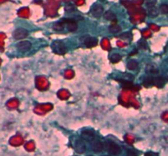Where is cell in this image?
Returning a JSON list of instances; mask_svg holds the SVG:
<instances>
[{
  "instance_id": "34",
  "label": "cell",
  "mask_w": 168,
  "mask_h": 156,
  "mask_svg": "<svg viewBox=\"0 0 168 156\" xmlns=\"http://www.w3.org/2000/svg\"><path fill=\"white\" fill-rule=\"evenodd\" d=\"M102 156H108V155H102Z\"/></svg>"
},
{
  "instance_id": "15",
  "label": "cell",
  "mask_w": 168,
  "mask_h": 156,
  "mask_svg": "<svg viewBox=\"0 0 168 156\" xmlns=\"http://www.w3.org/2000/svg\"><path fill=\"white\" fill-rule=\"evenodd\" d=\"M138 62L134 60H131L128 63H127V68L129 69L130 70H134L135 69H137L138 67Z\"/></svg>"
},
{
  "instance_id": "27",
  "label": "cell",
  "mask_w": 168,
  "mask_h": 156,
  "mask_svg": "<svg viewBox=\"0 0 168 156\" xmlns=\"http://www.w3.org/2000/svg\"><path fill=\"white\" fill-rule=\"evenodd\" d=\"M144 84H146V86H149V85H151V84H153V78H147L145 80V82H144Z\"/></svg>"
},
{
  "instance_id": "25",
  "label": "cell",
  "mask_w": 168,
  "mask_h": 156,
  "mask_svg": "<svg viewBox=\"0 0 168 156\" xmlns=\"http://www.w3.org/2000/svg\"><path fill=\"white\" fill-rule=\"evenodd\" d=\"M73 75H74V73H73L72 70H67V71L65 73V76L68 79H70L71 78H72Z\"/></svg>"
},
{
  "instance_id": "6",
  "label": "cell",
  "mask_w": 168,
  "mask_h": 156,
  "mask_svg": "<svg viewBox=\"0 0 168 156\" xmlns=\"http://www.w3.org/2000/svg\"><path fill=\"white\" fill-rule=\"evenodd\" d=\"M103 8L99 4H94L91 8V14L95 17H99L103 15Z\"/></svg>"
},
{
  "instance_id": "17",
  "label": "cell",
  "mask_w": 168,
  "mask_h": 156,
  "mask_svg": "<svg viewBox=\"0 0 168 156\" xmlns=\"http://www.w3.org/2000/svg\"><path fill=\"white\" fill-rule=\"evenodd\" d=\"M121 59H122V57L119 54L117 53L113 54L111 57V61L112 63H117V62L121 61Z\"/></svg>"
},
{
  "instance_id": "19",
  "label": "cell",
  "mask_w": 168,
  "mask_h": 156,
  "mask_svg": "<svg viewBox=\"0 0 168 156\" xmlns=\"http://www.w3.org/2000/svg\"><path fill=\"white\" fill-rule=\"evenodd\" d=\"M146 70L149 73H157V68L155 67V65H148Z\"/></svg>"
},
{
  "instance_id": "9",
  "label": "cell",
  "mask_w": 168,
  "mask_h": 156,
  "mask_svg": "<svg viewBox=\"0 0 168 156\" xmlns=\"http://www.w3.org/2000/svg\"><path fill=\"white\" fill-rule=\"evenodd\" d=\"M91 149L94 152L99 153L101 151H103V144L99 141H93L91 143Z\"/></svg>"
},
{
  "instance_id": "3",
  "label": "cell",
  "mask_w": 168,
  "mask_h": 156,
  "mask_svg": "<svg viewBox=\"0 0 168 156\" xmlns=\"http://www.w3.org/2000/svg\"><path fill=\"white\" fill-rule=\"evenodd\" d=\"M29 34V32L26 29L23 28H18L13 32V37L15 39H23V38H26Z\"/></svg>"
},
{
  "instance_id": "4",
  "label": "cell",
  "mask_w": 168,
  "mask_h": 156,
  "mask_svg": "<svg viewBox=\"0 0 168 156\" xmlns=\"http://www.w3.org/2000/svg\"><path fill=\"white\" fill-rule=\"evenodd\" d=\"M81 42L89 48H92V47H95L98 44V39L96 38L89 37V36H85L84 38H81Z\"/></svg>"
},
{
  "instance_id": "30",
  "label": "cell",
  "mask_w": 168,
  "mask_h": 156,
  "mask_svg": "<svg viewBox=\"0 0 168 156\" xmlns=\"http://www.w3.org/2000/svg\"><path fill=\"white\" fill-rule=\"evenodd\" d=\"M102 45H103V48H107L108 47V41L107 40V38H104L102 43Z\"/></svg>"
},
{
  "instance_id": "2",
  "label": "cell",
  "mask_w": 168,
  "mask_h": 156,
  "mask_svg": "<svg viewBox=\"0 0 168 156\" xmlns=\"http://www.w3.org/2000/svg\"><path fill=\"white\" fill-rule=\"evenodd\" d=\"M52 48L55 53L57 54H65L66 52V45L61 41H55L52 45Z\"/></svg>"
},
{
  "instance_id": "10",
  "label": "cell",
  "mask_w": 168,
  "mask_h": 156,
  "mask_svg": "<svg viewBox=\"0 0 168 156\" xmlns=\"http://www.w3.org/2000/svg\"><path fill=\"white\" fill-rule=\"evenodd\" d=\"M166 84V79L163 77H157L153 79V84L157 88H162Z\"/></svg>"
},
{
  "instance_id": "21",
  "label": "cell",
  "mask_w": 168,
  "mask_h": 156,
  "mask_svg": "<svg viewBox=\"0 0 168 156\" xmlns=\"http://www.w3.org/2000/svg\"><path fill=\"white\" fill-rule=\"evenodd\" d=\"M138 46H139V49L142 50L147 49V43H146L144 40L139 41V43H138Z\"/></svg>"
},
{
  "instance_id": "13",
  "label": "cell",
  "mask_w": 168,
  "mask_h": 156,
  "mask_svg": "<svg viewBox=\"0 0 168 156\" xmlns=\"http://www.w3.org/2000/svg\"><path fill=\"white\" fill-rule=\"evenodd\" d=\"M108 30H109V31H110L111 33H112V34H117V33L121 32L122 28H121V26H118V25H112V26H109Z\"/></svg>"
},
{
  "instance_id": "18",
  "label": "cell",
  "mask_w": 168,
  "mask_h": 156,
  "mask_svg": "<svg viewBox=\"0 0 168 156\" xmlns=\"http://www.w3.org/2000/svg\"><path fill=\"white\" fill-rule=\"evenodd\" d=\"M160 11L162 14H168V4H162L160 6Z\"/></svg>"
},
{
  "instance_id": "22",
  "label": "cell",
  "mask_w": 168,
  "mask_h": 156,
  "mask_svg": "<svg viewBox=\"0 0 168 156\" xmlns=\"http://www.w3.org/2000/svg\"><path fill=\"white\" fill-rule=\"evenodd\" d=\"M59 96H60L61 99H67L66 97L68 96L69 94L66 90H62V91H60V92H59Z\"/></svg>"
},
{
  "instance_id": "35",
  "label": "cell",
  "mask_w": 168,
  "mask_h": 156,
  "mask_svg": "<svg viewBox=\"0 0 168 156\" xmlns=\"http://www.w3.org/2000/svg\"><path fill=\"white\" fill-rule=\"evenodd\" d=\"M88 156H93V155H88Z\"/></svg>"
},
{
  "instance_id": "12",
  "label": "cell",
  "mask_w": 168,
  "mask_h": 156,
  "mask_svg": "<svg viewBox=\"0 0 168 156\" xmlns=\"http://www.w3.org/2000/svg\"><path fill=\"white\" fill-rule=\"evenodd\" d=\"M104 18L107 21H114L116 20V15L113 11H107L104 13Z\"/></svg>"
},
{
  "instance_id": "5",
  "label": "cell",
  "mask_w": 168,
  "mask_h": 156,
  "mask_svg": "<svg viewBox=\"0 0 168 156\" xmlns=\"http://www.w3.org/2000/svg\"><path fill=\"white\" fill-rule=\"evenodd\" d=\"M16 48H17V49L19 50L20 52H26L31 49V43L27 41V40H26V41H21V42H19L16 44Z\"/></svg>"
},
{
  "instance_id": "26",
  "label": "cell",
  "mask_w": 168,
  "mask_h": 156,
  "mask_svg": "<svg viewBox=\"0 0 168 156\" xmlns=\"http://www.w3.org/2000/svg\"><path fill=\"white\" fill-rule=\"evenodd\" d=\"M74 9H75V8H74V6L71 5V4L66 5V6L65 7V10L66 11H68V12H71V11H74Z\"/></svg>"
},
{
  "instance_id": "7",
  "label": "cell",
  "mask_w": 168,
  "mask_h": 156,
  "mask_svg": "<svg viewBox=\"0 0 168 156\" xmlns=\"http://www.w3.org/2000/svg\"><path fill=\"white\" fill-rule=\"evenodd\" d=\"M75 150L78 154H83L86 150V146L82 140H76L75 142Z\"/></svg>"
},
{
  "instance_id": "20",
  "label": "cell",
  "mask_w": 168,
  "mask_h": 156,
  "mask_svg": "<svg viewBox=\"0 0 168 156\" xmlns=\"http://www.w3.org/2000/svg\"><path fill=\"white\" fill-rule=\"evenodd\" d=\"M26 148L28 151H33L35 148V146H34V144L33 141H30L29 143H27V145H26Z\"/></svg>"
},
{
  "instance_id": "1",
  "label": "cell",
  "mask_w": 168,
  "mask_h": 156,
  "mask_svg": "<svg viewBox=\"0 0 168 156\" xmlns=\"http://www.w3.org/2000/svg\"><path fill=\"white\" fill-rule=\"evenodd\" d=\"M106 147H107V152L112 155H119L122 152V149L118 145H117L113 141H107L106 142Z\"/></svg>"
},
{
  "instance_id": "33",
  "label": "cell",
  "mask_w": 168,
  "mask_h": 156,
  "mask_svg": "<svg viewBox=\"0 0 168 156\" xmlns=\"http://www.w3.org/2000/svg\"><path fill=\"white\" fill-rule=\"evenodd\" d=\"M144 156H158L157 154H155V153H153V152H148L146 153L145 155Z\"/></svg>"
},
{
  "instance_id": "14",
  "label": "cell",
  "mask_w": 168,
  "mask_h": 156,
  "mask_svg": "<svg viewBox=\"0 0 168 156\" xmlns=\"http://www.w3.org/2000/svg\"><path fill=\"white\" fill-rule=\"evenodd\" d=\"M159 13V10L157 7L155 6H153V7H150L149 8V14L151 16H157Z\"/></svg>"
},
{
  "instance_id": "11",
  "label": "cell",
  "mask_w": 168,
  "mask_h": 156,
  "mask_svg": "<svg viewBox=\"0 0 168 156\" xmlns=\"http://www.w3.org/2000/svg\"><path fill=\"white\" fill-rule=\"evenodd\" d=\"M64 21L66 23V27L68 29L69 31H76L77 30V25L76 23L74 21H67V19H64Z\"/></svg>"
},
{
  "instance_id": "31",
  "label": "cell",
  "mask_w": 168,
  "mask_h": 156,
  "mask_svg": "<svg viewBox=\"0 0 168 156\" xmlns=\"http://www.w3.org/2000/svg\"><path fill=\"white\" fill-rule=\"evenodd\" d=\"M162 119L166 122H168V112H166L162 114Z\"/></svg>"
},
{
  "instance_id": "16",
  "label": "cell",
  "mask_w": 168,
  "mask_h": 156,
  "mask_svg": "<svg viewBox=\"0 0 168 156\" xmlns=\"http://www.w3.org/2000/svg\"><path fill=\"white\" fill-rule=\"evenodd\" d=\"M53 29L54 30L61 31L64 29V25L61 22H55L53 25Z\"/></svg>"
},
{
  "instance_id": "23",
  "label": "cell",
  "mask_w": 168,
  "mask_h": 156,
  "mask_svg": "<svg viewBox=\"0 0 168 156\" xmlns=\"http://www.w3.org/2000/svg\"><path fill=\"white\" fill-rule=\"evenodd\" d=\"M120 38H123V39H129V38H131V34H130L129 32L124 33L122 35H120Z\"/></svg>"
},
{
  "instance_id": "8",
  "label": "cell",
  "mask_w": 168,
  "mask_h": 156,
  "mask_svg": "<svg viewBox=\"0 0 168 156\" xmlns=\"http://www.w3.org/2000/svg\"><path fill=\"white\" fill-rule=\"evenodd\" d=\"M81 137H83L85 141H91L94 139V133L93 130L90 129L84 130V131L81 133Z\"/></svg>"
},
{
  "instance_id": "32",
  "label": "cell",
  "mask_w": 168,
  "mask_h": 156,
  "mask_svg": "<svg viewBox=\"0 0 168 156\" xmlns=\"http://www.w3.org/2000/svg\"><path fill=\"white\" fill-rule=\"evenodd\" d=\"M149 26H150V28H151V29H153V30H155V31H157V30H159V28H158L157 26H155V25H153V24H152V25H150Z\"/></svg>"
},
{
  "instance_id": "24",
  "label": "cell",
  "mask_w": 168,
  "mask_h": 156,
  "mask_svg": "<svg viewBox=\"0 0 168 156\" xmlns=\"http://www.w3.org/2000/svg\"><path fill=\"white\" fill-rule=\"evenodd\" d=\"M126 141L129 143V144H132L134 142V137H131L130 135H126Z\"/></svg>"
},
{
  "instance_id": "28",
  "label": "cell",
  "mask_w": 168,
  "mask_h": 156,
  "mask_svg": "<svg viewBox=\"0 0 168 156\" xmlns=\"http://www.w3.org/2000/svg\"><path fill=\"white\" fill-rule=\"evenodd\" d=\"M155 4H156V1L155 0H148L147 2V7L148 8H150V7H153V6H155Z\"/></svg>"
},
{
  "instance_id": "29",
  "label": "cell",
  "mask_w": 168,
  "mask_h": 156,
  "mask_svg": "<svg viewBox=\"0 0 168 156\" xmlns=\"http://www.w3.org/2000/svg\"><path fill=\"white\" fill-rule=\"evenodd\" d=\"M126 156H138L136 152L133 150H129L127 153H126Z\"/></svg>"
}]
</instances>
